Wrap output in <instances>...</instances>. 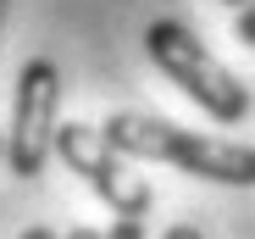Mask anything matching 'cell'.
Returning <instances> with one entry per match:
<instances>
[{"label":"cell","instance_id":"obj_1","mask_svg":"<svg viewBox=\"0 0 255 239\" xmlns=\"http://www.w3.org/2000/svg\"><path fill=\"white\" fill-rule=\"evenodd\" d=\"M106 139L122 150V156H144V162H172L194 178H211V184H233V189H250L255 184V150L250 145H228V139H205L194 128H178L166 117H144V111H111L106 117Z\"/></svg>","mask_w":255,"mask_h":239},{"label":"cell","instance_id":"obj_2","mask_svg":"<svg viewBox=\"0 0 255 239\" xmlns=\"http://www.w3.org/2000/svg\"><path fill=\"white\" fill-rule=\"evenodd\" d=\"M144 50H150V61L172 78V84H178L200 111L217 117V123H239V117L250 111V89L200 45L183 22H172V17L150 22V28H144Z\"/></svg>","mask_w":255,"mask_h":239},{"label":"cell","instance_id":"obj_3","mask_svg":"<svg viewBox=\"0 0 255 239\" xmlns=\"http://www.w3.org/2000/svg\"><path fill=\"white\" fill-rule=\"evenodd\" d=\"M56 111H61V67L50 56H33L17 72L11 89V134H6V162L17 178H39L56 150Z\"/></svg>","mask_w":255,"mask_h":239},{"label":"cell","instance_id":"obj_4","mask_svg":"<svg viewBox=\"0 0 255 239\" xmlns=\"http://www.w3.org/2000/svg\"><path fill=\"white\" fill-rule=\"evenodd\" d=\"M56 156L89 184L117 217H150V184L139 173H128V156L106 139V128L95 123H61L56 128Z\"/></svg>","mask_w":255,"mask_h":239},{"label":"cell","instance_id":"obj_5","mask_svg":"<svg viewBox=\"0 0 255 239\" xmlns=\"http://www.w3.org/2000/svg\"><path fill=\"white\" fill-rule=\"evenodd\" d=\"M106 239H144V217H117L106 228Z\"/></svg>","mask_w":255,"mask_h":239},{"label":"cell","instance_id":"obj_6","mask_svg":"<svg viewBox=\"0 0 255 239\" xmlns=\"http://www.w3.org/2000/svg\"><path fill=\"white\" fill-rule=\"evenodd\" d=\"M233 39H239V45H255V0L233 17Z\"/></svg>","mask_w":255,"mask_h":239},{"label":"cell","instance_id":"obj_7","mask_svg":"<svg viewBox=\"0 0 255 239\" xmlns=\"http://www.w3.org/2000/svg\"><path fill=\"white\" fill-rule=\"evenodd\" d=\"M161 239H200V228H194V223H172Z\"/></svg>","mask_w":255,"mask_h":239},{"label":"cell","instance_id":"obj_8","mask_svg":"<svg viewBox=\"0 0 255 239\" xmlns=\"http://www.w3.org/2000/svg\"><path fill=\"white\" fill-rule=\"evenodd\" d=\"M61 239H106V234H100V228H67Z\"/></svg>","mask_w":255,"mask_h":239},{"label":"cell","instance_id":"obj_9","mask_svg":"<svg viewBox=\"0 0 255 239\" xmlns=\"http://www.w3.org/2000/svg\"><path fill=\"white\" fill-rule=\"evenodd\" d=\"M22 239H56V234H50V228H28Z\"/></svg>","mask_w":255,"mask_h":239},{"label":"cell","instance_id":"obj_10","mask_svg":"<svg viewBox=\"0 0 255 239\" xmlns=\"http://www.w3.org/2000/svg\"><path fill=\"white\" fill-rule=\"evenodd\" d=\"M6 11H11V0H0V22H6Z\"/></svg>","mask_w":255,"mask_h":239},{"label":"cell","instance_id":"obj_11","mask_svg":"<svg viewBox=\"0 0 255 239\" xmlns=\"http://www.w3.org/2000/svg\"><path fill=\"white\" fill-rule=\"evenodd\" d=\"M228 6H233V11H244V6H250V0H228Z\"/></svg>","mask_w":255,"mask_h":239},{"label":"cell","instance_id":"obj_12","mask_svg":"<svg viewBox=\"0 0 255 239\" xmlns=\"http://www.w3.org/2000/svg\"><path fill=\"white\" fill-rule=\"evenodd\" d=\"M0 156H6V139H0Z\"/></svg>","mask_w":255,"mask_h":239}]
</instances>
